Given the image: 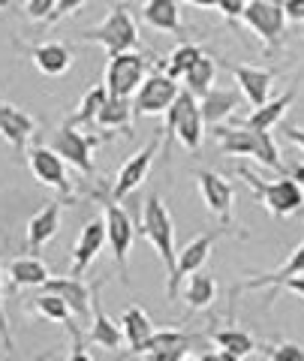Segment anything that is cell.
<instances>
[{"instance_id":"obj_48","label":"cell","mask_w":304,"mask_h":361,"mask_svg":"<svg viewBox=\"0 0 304 361\" xmlns=\"http://www.w3.org/2000/svg\"><path fill=\"white\" fill-rule=\"evenodd\" d=\"M187 4H193V6H199V9H211L217 0H187Z\"/></svg>"},{"instance_id":"obj_14","label":"cell","mask_w":304,"mask_h":361,"mask_svg":"<svg viewBox=\"0 0 304 361\" xmlns=\"http://www.w3.org/2000/svg\"><path fill=\"white\" fill-rule=\"evenodd\" d=\"M37 135V118L21 106L0 97V139H4L16 154H25L28 142Z\"/></svg>"},{"instance_id":"obj_17","label":"cell","mask_w":304,"mask_h":361,"mask_svg":"<svg viewBox=\"0 0 304 361\" xmlns=\"http://www.w3.org/2000/svg\"><path fill=\"white\" fill-rule=\"evenodd\" d=\"M229 73L238 85L241 97L250 103L253 109L268 103V94H272V85L277 73L274 70H262V66H247V63H229Z\"/></svg>"},{"instance_id":"obj_45","label":"cell","mask_w":304,"mask_h":361,"mask_svg":"<svg viewBox=\"0 0 304 361\" xmlns=\"http://www.w3.org/2000/svg\"><path fill=\"white\" fill-rule=\"evenodd\" d=\"M284 289H286V292H296V295L304 301V274H301V277H292V280H286Z\"/></svg>"},{"instance_id":"obj_44","label":"cell","mask_w":304,"mask_h":361,"mask_svg":"<svg viewBox=\"0 0 304 361\" xmlns=\"http://www.w3.org/2000/svg\"><path fill=\"white\" fill-rule=\"evenodd\" d=\"M286 139L304 151V127H292V123H289V127H286Z\"/></svg>"},{"instance_id":"obj_50","label":"cell","mask_w":304,"mask_h":361,"mask_svg":"<svg viewBox=\"0 0 304 361\" xmlns=\"http://www.w3.org/2000/svg\"><path fill=\"white\" fill-rule=\"evenodd\" d=\"M9 6V0H0V9H6Z\"/></svg>"},{"instance_id":"obj_47","label":"cell","mask_w":304,"mask_h":361,"mask_svg":"<svg viewBox=\"0 0 304 361\" xmlns=\"http://www.w3.org/2000/svg\"><path fill=\"white\" fill-rule=\"evenodd\" d=\"M292 180H296V184L304 190V163H298V166H292V172H286Z\"/></svg>"},{"instance_id":"obj_41","label":"cell","mask_w":304,"mask_h":361,"mask_svg":"<svg viewBox=\"0 0 304 361\" xmlns=\"http://www.w3.org/2000/svg\"><path fill=\"white\" fill-rule=\"evenodd\" d=\"M190 346H193V343L172 346V349H160V353H148V355H142V358H145V361H184L187 353H190Z\"/></svg>"},{"instance_id":"obj_35","label":"cell","mask_w":304,"mask_h":361,"mask_svg":"<svg viewBox=\"0 0 304 361\" xmlns=\"http://www.w3.org/2000/svg\"><path fill=\"white\" fill-rule=\"evenodd\" d=\"M202 54H205V51H202V45H196V42H181L172 54H169L163 73L172 75L175 82H178V78H184V75L190 73V66H193V63L202 58Z\"/></svg>"},{"instance_id":"obj_36","label":"cell","mask_w":304,"mask_h":361,"mask_svg":"<svg viewBox=\"0 0 304 361\" xmlns=\"http://www.w3.org/2000/svg\"><path fill=\"white\" fill-rule=\"evenodd\" d=\"M268 361H304V346L296 341H274L272 346H265Z\"/></svg>"},{"instance_id":"obj_11","label":"cell","mask_w":304,"mask_h":361,"mask_svg":"<svg viewBox=\"0 0 304 361\" xmlns=\"http://www.w3.org/2000/svg\"><path fill=\"white\" fill-rule=\"evenodd\" d=\"M28 166H30V175L37 178L42 187L58 190L61 199H73V184H70V172H66V160L51 148V145H33L28 151Z\"/></svg>"},{"instance_id":"obj_3","label":"cell","mask_w":304,"mask_h":361,"mask_svg":"<svg viewBox=\"0 0 304 361\" xmlns=\"http://www.w3.org/2000/svg\"><path fill=\"white\" fill-rule=\"evenodd\" d=\"M139 235L148 241L157 256L163 259L166 265V274L169 280L175 277V265H178V250H175V223H172V214L163 205V199L151 193L148 202L142 205V226H139Z\"/></svg>"},{"instance_id":"obj_43","label":"cell","mask_w":304,"mask_h":361,"mask_svg":"<svg viewBox=\"0 0 304 361\" xmlns=\"http://www.w3.org/2000/svg\"><path fill=\"white\" fill-rule=\"evenodd\" d=\"M286 21H296V25H304V0H286L284 4Z\"/></svg>"},{"instance_id":"obj_26","label":"cell","mask_w":304,"mask_h":361,"mask_svg":"<svg viewBox=\"0 0 304 361\" xmlns=\"http://www.w3.org/2000/svg\"><path fill=\"white\" fill-rule=\"evenodd\" d=\"M6 277H9V286L13 289H30V286H42L46 280L51 277L49 274V265L42 262L39 256H16L13 262L6 265Z\"/></svg>"},{"instance_id":"obj_7","label":"cell","mask_w":304,"mask_h":361,"mask_svg":"<svg viewBox=\"0 0 304 361\" xmlns=\"http://www.w3.org/2000/svg\"><path fill=\"white\" fill-rule=\"evenodd\" d=\"M151 73V61L139 51H123L118 58H109L106 66V90L109 97H118V99H133L136 90L142 87V82L148 78Z\"/></svg>"},{"instance_id":"obj_5","label":"cell","mask_w":304,"mask_h":361,"mask_svg":"<svg viewBox=\"0 0 304 361\" xmlns=\"http://www.w3.org/2000/svg\"><path fill=\"white\" fill-rule=\"evenodd\" d=\"M94 199H99V205L106 211V235H109V247L111 253H115V262L121 265V280L123 283H130V247L136 241V226H133V217L127 211L121 208V202H115L109 196V190L97 187Z\"/></svg>"},{"instance_id":"obj_38","label":"cell","mask_w":304,"mask_h":361,"mask_svg":"<svg viewBox=\"0 0 304 361\" xmlns=\"http://www.w3.org/2000/svg\"><path fill=\"white\" fill-rule=\"evenodd\" d=\"M66 331H70V337H73V349H70V355H66V361H94V355L85 349V337H82V331H78V325L73 319L66 322Z\"/></svg>"},{"instance_id":"obj_22","label":"cell","mask_w":304,"mask_h":361,"mask_svg":"<svg viewBox=\"0 0 304 361\" xmlns=\"http://www.w3.org/2000/svg\"><path fill=\"white\" fill-rule=\"evenodd\" d=\"M61 214H63V202H49L42 205L25 226V235H28V250L30 253H39L54 235L61 229Z\"/></svg>"},{"instance_id":"obj_25","label":"cell","mask_w":304,"mask_h":361,"mask_svg":"<svg viewBox=\"0 0 304 361\" xmlns=\"http://www.w3.org/2000/svg\"><path fill=\"white\" fill-rule=\"evenodd\" d=\"M296 97H298V87H289L286 94H280V97H274V99H268L265 106L253 109L241 123H244V127H250V130H265V133H272L274 123H280V118H284L286 111L292 109Z\"/></svg>"},{"instance_id":"obj_19","label":"cell","mask_w":304,"mask_h":361,"mask_svg":"<svg viewBox=\"0 0 304 361\" xmlns=\"http://www.w3.org/2000/svg\"><path fill=\"white\" fill-rule=\"evenodd\" d=\"M39 292H51V295L63 298L70 304L73 316L85 319L91 313V304H94V286H87L82 277H49L46 283L39 286Z\"/></svg>"},{"instance_id":"obj_23","label":"cell","mask_w":304,"mask_h":361,"mask_svg":"<svg viewBox=\"0 0 304 361\" xmlns=\"http://www.w3.org/2000/svg\"><path fill=\"white\" fill-rule=\"evenodd\" d=\"M241 103V90H226V87H211L205 97H199V111L205 118V127H220Z\"/></svg>"},{"instance_id":"obj_10","label":"cell","mask_w":304,"mask_h":361,"mask_svg":"<svg viewBox=\"0 0 304 361\" xmlns=\"http://www.w3.org/2000/svg\"><path fill=\"white\" fill-rule=\"evenodd\" d=\"M160 148H163V130L154 135V139L145 145V148H139L136 154L130 157L127 163H123L121 169H118V175H115V184L109 187V196L115 199V202H123L130 193H136V190L145 184V178H148V172H151V166H154V157L160 154Z\"/></svg>"},{"instance_id":"obj_8","label":"cell","mask_w":304,"mask_h":361,"mask_svg":"<svg viewBox=\"0 0 304 361\" xmlns=\"http://www.w3.org/2000/svg\"><path fill=\"white\" fill-rule=\"evenodd\" d=\"M97 145H99L97 135L82 133L78 127H70V123H61L51 135V148L63 157L66 166H73L75 172H82L85 178L97 175V166H94V148Z\"/></svg>"},{"instance_id":"obj_6","label":"cell","mask_w":304,"mask_h":361,"mask_svg":"<svg viewBox=\"0 0 304 361\" xmlns=\"http://www.w3.org/2000/svg\"><path fill=\"white\" fill-rule=\"evenodd\" d=\"M163 135L169 142L178 139L187 151H199L202 148V139H205V118L199 111V99L190 94V90L181 87V94L166 111V127Z\"/></svg>"},{"instance_id":"obj_33","label":"cell","mask_w":304,"mask_h":361,"mask_svg":"<svg viewBox=\"0 0 304 361\" xmlns=\"http://www.w3.org/2000/svg\"><path fill=\"white\" fill-rule=\"evenodd\" d=\"M196 341H199V334H193V331L163 329V331H154L148 341H145L136 349V355H133V358H142V355H148V353H160V349H172V346H184V343H196Z\"/></svg>"},{"instance_id":"obj_40","label":"cell","mask_w":304,"mask_h":361,"mask_svg":"<svg viewBox=\"0 0 304 361\" xmlns=\"http://www.w3.org/2000/svg\"><path fill=\"white\" fill-rule=\"evenodd\" d=\"M247 4H250V0H217V13L226 18V21H235V18H241L244 16V9H247Z\"/></svg>"},{"instance_id":"obj_32","label":"cell","mask_w":304,"mask_h":361,"mask_svg":"<svg viewBox=\"0 0 304 361\" xmlns=\"http://www.w3.org/2000/svg\"><path fill=\"white\" fill-rule=\"evenodd\" d=\"M214 75H217V61H214L211 54H202V58L190 66V73L181 78L184 90H190L193 97H205L214 87Z\"/></svg>"},{"instance_id":"obj_49","label":"cell","mask_w":304,"mask_h":361,"mask_svg":"<svg viewBox=\"0 0 304 361\" xmlns=\"http://www.w3.org/2000/svg\"><path fill=\"white\" fill-rule=\"evenodd\" d=\"M265 4H277V6H284V4H286V0H265Z\"/></svg>"},{"instance_id":"obj_24","label":"cell","mask_w":304,"mask_h":361,"mask_svg":"<svg viewBox=\"0 0 304 361\" xmlns=\"http://www.w3.org/2000/svg\"><path fill=\"white\" fill-rule=\"evenodd\" d=\"M121 331H123V341H127V353H121V361H127V358L136 355V349L148 341L157 329H154L151 316L145 313L139 304H130L121 316Z\"/></svg>"},{"instance_id":"obj_21","label":"cell","mask_w":304,"mask_h":361,"mask_svg":"<svg viewBox=\"0 0 304 361\" xmlns=\"http://www.w3.org/2000/svg\"><path fill=\"white\" fill-rule=\"evenodd\" d=\"M30 61H33V66H37L42 75L58 78V75H63V73H70L75 54H73V49H70L66 42L46 39V42L30 45Z\"/></svg>"},{"instance_id":"obj_15","label":"cell","mask_w":304,"mask_h":361,"mask_svg":"<svg viewBox=\"0 0 304 361\" xmlns=\"http://www.w3.org/2000/svg\"><path fill=\"white\" fill-rule=\"evenodd\" d=\"M109 244V235H106V220H87L82 229H78V238L73 244V256H70V265H73V277H82L87 268H91L103 247Z\"/></svg>"},{"instance_id":"obj_12","label":"cell","mask_w":304,"mask_h":361,"mask_svg":"<svg viewBox=\"0 0 304 361\" xmlns=\"http://www.w3.org/2000/svg\"><path fill=\"white\" fill-rule=\"evenodd\" d=\"M226 229H232V226H223V229H211V232H202L196 235L190 244H184V250L178 253V265H175V277L166 283V292L169 298L178 295V289H181V280H187L190 274H196V271H202V265L208 262V256L214 250V244H217L223 235H226Z\"/></svg>"},{"instance_id":"obj_30","label":"cell","mask_w":304,"mask_h":361,"mask_svg":"<svg viewBox=\"0 0 304 361\" xmlns=\"http://www.w3.org/2000/svg\"><path fill=\"white\" fill-rule=\"evenodd\" d=\"M133 118H136V111H133V99L109 97V103L103 106V111H99V118H97V127L123 130L127 135H133Z\"/></svg>"},{"instance_id":"obj_29","label":"cell","mask_w":304,"mask_h":361,"mask_svg":"<svg viewBox=\"0 0 304 361\" xmlns=\"http://www.w3.org/2000/svg\"><path fill=\"white\" fill-rule=\"evenodd\" d=\"M106 103H109L106 85H94V87L82 97L78 109H75L63 123H70V127H78V130H82V127H97V118H99V111H103Z\"/></svg>"},{"instance_id":"obj_4","label":"cell","mask_w":304,"mask_h":361,"mask_svg":"<svg viewBox=\"0 0 304 361\" xmlns=\"http://www.w3.org/2000/svg\"><path fill=\"white\" fill-rule=\"evenodd\" d=\"M78 37H82L85 42L103 45V49L109 51V58H118V54H123V51L139 49V27H136V21H133L130 9L121 6V4L111 6L109 16L99 21V25L82 30Z\"/></svg>"},{"instance_id":"obj_28","label":"cell","mask_w":304,"mask_h":361,"mask_svg":"<svg viewBox=\"0 0 304 361\" xmlns=\"http://www.w3.org/2000/svg\"><path fill=\"white\" fill-rule=\"evenodd\" d=\"M208 341L223 349V353H232V355H238V358H247V355H253L259 343H256V337L250 331H244V329H211L205 331Z\"/></svg>"},{"instance_id":"obj_16","label":"cell","mask_w":304,"mask_h":361,"mask_svg":"<svg viewBox=\"0 0 304 361\" xmlns=\"http://www.w3.org/2000/svg\"><path fill=\"white\" fill-rule=\"evenodd\" d=\"M199 180V193L205 199L208 211L217 217L223 226H232V202H235V190L223 175L211 172V169H199L196 172Z\"/></svg>"},{"instance_id":"obj_1","label":"cell","mask_w":304,"mask_h":361,"mask_svg":"<svg viewBox=\"0 0 304 361\" xmlns=\"http://www.w3.org/2000/svg\"><path fill=\"white\" fill-rule=\"evenodd\" d=\"M214 130V142L217 148L229 157H253L256 163H262L265 169H274V172H286L284 169V160H280V148L277 142L272 139V133L265 130H250L238 123V127H211Z\"/></svg>"},{"instance_id":"obj_9","label":"cell","mask_w":304,"mask_h":361,"mask_svg":"<svg viewBox=\"0 0 304 361\" xmlns=\"http://www.w3.org/2000/svg\"><path fill=\"white\" fill-rule=\"evenodd\" d=\"M181 94V85L172 75H166L163 70H151L148 78L142 82V87L133 97V111L136 118H151V115H166L169 106Z\"/></svg>"},{"instance_id":"obj_20","label":"cell","mask_w":304,"mask_h":361,"mask_svg":"<svg viewBox=\"0 0 304 361\" xmlns=\"http://www.w3.org/2000/svg\"><path fill=\"white\" fill-rule=\"evenodd\" d=\"M99 289H103V280L94 286V304H91V331H87V341L97 343L99 349H109V353H118L123 331L121 322H115L111 316L103 310V301H99Z\"/></svg>"},{"instance_id":"obj_39","label":"cell","mask_w":304,"mask_h":361,"mask_svg":"<svg viewBox=\"0 0 304 361\" xmlns=\"http://www.w3.org/2000/svg\"><path fill=\"white\" fill-rule=\"evenodd\" d=\"M0 341H4V349L13 353L16 343H13V331H9V319H6V310H4V271H0Z\"/></svg>"},{"instance_id":"obj_2","label":"cell","mask_w":304,"mask_h":361,"mask_svg":"<svg viewBox=\"0 0 304 361\" xmlns=\"http://www.w3.org/2000/svg\"><path fill=\"white\" fill-rule=\"evenodd\" d=\"M235 172L247 180V187L253 190L256 202L268 214H272V217L286 220V217H292V214H298L304 208V190L289 175L277 178V180H262L256 172H250L247 166H235Z\"/></svg>"},{"instance_id":"obj_46","label":"cell","mask_w":304,"mask_h":361,"mask_svg":"<svg viewBox=\"0 0 304 361\" xmlns=\"http://www.w3.org/2000/svg\"><path fill=\"white\" fill-rule=\"evenodd\" d=\"M196 361H226V355L220 353V349H205V353H199Z\"/></svg>"},{"instance_id":"obj_31","label":"cell","mask_w":304,"mask_h":361,"mask_svg":"<svg viewBox=\"0 0 304 361\" xmlns=\"http://www.w3.org/2000/svg\"><path fill=\"white\" fill-rule=\"evenodd\" d=\"M214 295H217V286H214V277L205 274V271H196V274L187 277V286L181 292V298L190 310H205L211 307Z\"/></svg>"},{"instance_id":"obj_37","label":"cell","mask_w":304,"mask_h":361,"mask_svg":"<svg viewBox=\"0 0 304 361\" xmlns=\"http://www.w3.org/2000/svg\"><path fill=\"white\" fill-rule=\"evenodd\" d=\"M54 9H58V0H28V4H25V16L30 21H51Z\"/></svg>"},{"instance_id":"obj_13","label":"cell","mask_w":304,"mask_h":361,"mask_svg":"<svg viewBox=\"0 0 304 361\" xmlns=\"http://www.w3.org/2000/svg\"><path fill=\"white\" fill-rule=\"evenodd\" d=\"M241 21L250 27L268 49H277L286 37V13L277 4H265V0H250L244 9Z\"/></svg>"},{"instance_id":"obj_27","label":"cell","mask_w":304,"mask_h":361,"mask_svg":"<svg viewBox=\"0 0 304 361\" xmlns=\"http://www.w3.org/2000/svg\"><path fill=\"white\" fill-rule=\"evenodd\" d=\"M142 18H145V25L160 33H184L178 0H145Z\"/></svg>"},{"instance_id":"obj_42","label":"cell","mask_w":304,"mask_h":361,"mask_svg":"<svg viewBox=\"0 0 304 361\" xmlns=\"http://www.w3.org/2000/svg\"><path fill=\"white\" fill-rule=\"evenodd\" d=\"M85 4H87V0H58V9H54V16H51L49 25H54V21H61V18H66V16H75Z\"/></svg>"},{"instance_id":"obj_34","label":"cell","mask_w":304,"mask_h":361,"mask_svg":"<svg viewBox=\"0 0 304 361\" xmlns=\"http://www.w3.org/2000/svg\"><path fill=\"white\" fill-rule=\"evenodd\" d=\"M30 307H33V313H37L39 319H46V322H61V325H66V322L73 319L70 304H66L63 298H58V295H51V292H39V295L30 301Z\"/></svg>"},{"instance_id":"obj_18","label":"cell","mask_w":304,"mask_h":361,"mask_svg":"<svg viewBox=\"0 0 304 361\" xmlns=\"http://www.w3.org/2000/svg\"><path fill=\"white\" fill-rule=\"evenodd\" d=\"M304 274V241L296 247V250L289 253V259L284 265H280L277 271H272V274H259V277H250V280H244V283H238L232 289V295H238V292H250V289H272L268 292V301H274L277 298V292L284 289L286 280L292 277H301Z\"/></svg>"}]
</instances>
